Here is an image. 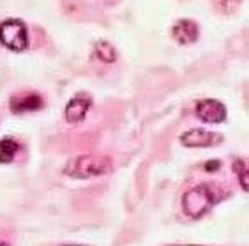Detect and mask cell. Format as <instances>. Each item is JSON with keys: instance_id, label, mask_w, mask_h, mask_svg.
Instances as JSON below:
<instances>
[{"instance_id": "6da1fadb", "label": "cell", "mask_w": 249, "mask_h": 246, "mask_svg": "<svg viewBox=\"0 0 249 246\" xmlns=\"http://www.w3.org/2000/svg\"><path fill=\"white\" fill-rule=\"evenodd\" d=\"M223 195L217 191L214 184H200L187 189L182 197V209L189 218L203 216Z\"/></svg>"}, {"instance_id": "30bf717a", "label": "cell", "mask_w": 249, "mask_h": 246, "mask_svg": "<svg viewBox=\"0 0 249 246\" xmlns=\"http://www.w3.org/2000/svg\"><path fill=\"white\" fill-rule=\"evenodd\" d=\"M96 53L99 55V58L103 62H115L117 58V53H115V48L111 46L110 43H106V41H99L96 44Z\"/></svg>"}, {"instance_id": "9c48e42d", "label": "cell", "mask_w": 249, "mask_h": 246, "mask_svg": "<svg viewBox=\"0 0 249 246\" xmlns=\"http://www.w3.org/2000/svg\"><path fill=\"white\" fill-rule=\"evenodd\" d=\"M19 144L15 138H4L0 140V163H11L18 154Z\"/></svg>"}, {"instance_id": "5bb4252c", "label": "cell", "mask_w": 249, "mask_h": 246, "mask_svg": "<svg viewBox=\"0 0 249 246\" xmlns=\"http://www.w3.org/2000/svg\"><path fill=\"white\" fill-rule=\"evenodd\" d=\"M0 246H7V245H5V243H0Z\"/></svg>"}, {"instance_id": "7c38bea8", "label": "cell", "mask_w": 249, "mask_h": 246, "mask_svg": "<svg viewBox=\"0 0 249 246\" xmlns=\"http://www.w3.org/2000/svg\"><path fill=\"white\" fill-rule=\"evenodd\" d=\"M173 246H201V245H173Z\"/></svg>"}, {"instance_id": "ba28073f", "label": "cell", "mask_w": 249, "mask_h": 246, "mask_svg": "<svg viewBox=\"0 0 249 246\" xmlns=\"http://www.w3.org/2000/svg\"><path fill=\"white\" fill-rule=\"evenodd\" d=\"M172 34L180 44L193 43L198 38V25L193 19H178L177 23L173 25Z\"/></svg>"}, {"instance_id": "4fadbf2b", "label": "cell", "mask_w": 249, "mask_h": 246, "mask_svg": "<svg viewBox=\"0 0 249 246\" xmlns=\"http://www.w3.org/2000/svg\"><path fill=\"white\" fill-rule=\"evenodd\" d=\"M62 246H83V245H62Z\"/></svg>"}, {"instance_id": "8992f818", "label": "cell", "mask_w": 249, "mask_h": 246, "mask_svg": "<svg viewBox=\"0 0 249 246\" xmlns=\"http://www.w3.org/2000/svg\"><path fill=\"white\" fill-rule=\"evenodd\" d=\"M221 140V136L217 133H212V131L207 130H189L186 131L182 136H180V142H182L186 147H207V145H212L216 142Z\"/></svg>"}, {"instance_id": "3957f363", "label": "cell", "mask_w": 249, "mask_h": 246, "mask_svg": "<svg viewBox=\"0 0 249 246\" xmlns=\"http://www.w3.org/2000/svg\"><path fill=\"white\" fill-rule=\"evenodd\" d=\"M0 41L9 50L21 52L29 46L27 25L18 18H7L0 23Z\"/></svg>"}, {"instance_id": "277c9868", "label": "cell", "mask_w": 249, "mask_h": 246, "mask_svg": "<svg viewBox=\"0 0 249 246\" xmlns=\"http://www.w3.org/2000/svg\"><path fill=\"white\" fill-rule=\"evenodd\" d=\"M196 114L201 121L205 122H223L226 119V108L225 105L217 99H201L196 105Z\"/></svg>"}, {"instance_id": "52a82bcc", "label": "cell", "mask_w": 249, "mask_h": 246, "mask_svg": "<svg viewBox=\"0 0 249 246\" xmlns=\"http://www.w3.org/2000/svg\"><path fill=\"white\" fill-rule=\"evenodd\" d=\"M43 97L36 92H19L11 97V110L15 114H23V112L39 110L43 106Z\"/></svg>"}, {"instance_id": "7a4b0ae2", "label": "cell", "mask_w": 249, "mask_h": 246, "mask_svg": "<svg viewBox=\"0 0 249 246\" xmlns=\"http://www.w3.org/2000/svg\"><path fill=\"white\" fill-rule=\"evenodd\" d=\"M113 163L108 156L99 154H83L78 158L71 159L64 169V174L74 179H89V177H99L108 172H111Z\"/></svg>"}, {"instance_id": "5b68a950", "label": "cell", "mask_w": 249, "mask_h": 246, "mask_svg": "<svg viewBox=\"0 0 249 246\" xmlns=\"http://www.w3.org/2000/svg\"><path fill=\"white\" fill-rule=\"evenodd\" d=\"M92 97L89 94H76L66 106V119L67 122H80L85 119L87 112L90 110Z\"/></svg>"}, {"instance_id": "8fae6325", "label": "cell", "mask_w": 249, "mask_h": 246, "mask_svg": "<svg viewBox=\"0 0 249 246\" xmlns=\"http://www.w3.org/2000/svg\"><path fill=\"white\" fill-rule=\"evenodd\" d=\"M240 0H221V9L223 11H230L233 9L235 5L239 4Z\"/></svg>"}]
</instances>
